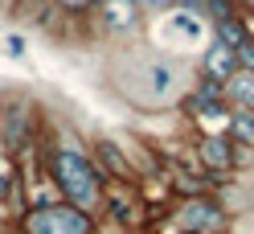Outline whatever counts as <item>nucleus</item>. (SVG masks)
I'll use <instances>...</instances> for the list:
<instances>
[{"mask_svg": "<svg viewBox=\"0 0 254 234\" xmlns=\"http://www.w3.org/2000/svg\"><path fill=\"white\" fill-rule=\"evenodd\" d=\"M234 66H238V58H234V50H226V45H221V41L213 45L209 54H205V70L213 74V82H230V78L238 74Z\"/></svg>", "mask_w": 254, "mask_h": 234, "instance_id": "9", "label": "nucleus"}, {"mask_svg": "<svg viewBox=\"0 0 254 234\" xmlns=\"http://www.w3.org/2000/svg\"><path fill=\"white\" fill-rule=\"evenodd\" d=\"M201 160L221 173V168H230L234 156H230V148H226V140H201Z\"/></svg>", "mask_w": 254, "mask_h": 234, "instance_id": "11", "label": "nucleus"}, {"mask_svg": "<svg viewBox=\"0 0 254 234\" xmlns=\"http://www.w3.org/2000/svg\"><path fill=\"white\" fill-rule=\"evenodd\" d=\"M45 164H50V181L58 185L66 206L82 210V214H94L103 206L107 177L94 168V160L86 156V148L74 136H58L50 144V152H45Z\"/></svg>", "mask_w": 254, "mask_h": 234, "instance_id": "1", "label": "nucleus"}, {"mask_svg": "<svg viewBox=\"0 0 254 234\" xmlns=\"http://www.w3.org/2000/svg\"><path fill=\"white\" fill-rule=\"evenodd\" d=\"M99 4H103V0H58V12H66V17L74 12V17H78V12H90Z\"/></svg>", "mask_w": 254, "mask_h": 234, "instance_id": "14", "label": "nucleus"}, {"mask_svg": "<svg viewBox=\"0 0 254 234\" xmlns=\"http://www.w3.org/2000/svg\"><path fill=\"white\" fill-rule=\"evenodd\" d=\"M234 58L238 62H242V66L254 74V41H246V45H238V50H234Z\"/></svg>", "mask_w": 254, "mask_h": 234, "instance_id": "15", "label": "nucleus"}, {"mask_svg": "<svg viewBox=\"0 0 254 234\" xmlns=\"http://www.w3.org/2000/svg\"><path fill=\"white\" fill-rule=\"evenodd\" d=\"M21 234H90L94 222L90 214L66 206V201H54V206H37L21 214Z\"/></svg>", "mask_w": 254, "mask_h": 234, "instance_id": "3", "label": "nucleus"}, {"mask_svg": "<svg viewBox=\"0 0 254 234\" xmlns=\"http://www.w3.org/2000/svg\"><path fill=\"white\" fill-rule=\"evenodd\" d=\"M0 50H4L12 62H25V54H29V41H25V33L8 29V33H0Z\"/></svg>", "mask_w": 254, "mask_h": 234, "instance_id": "13", "label": "nucleus"}, {"mask_svg": "<svg viewBox=\"0 0 254 234\" xmlns=\"http://www.w3.org/2000/svg\"><path fill=\"white\" fill-rule=\"evenodd\" d=\"M4 95H8V90H0V115H4Z\"/></svg>", "mask_w": 254, "mask_h": 234, "instance_id": "18", "label": "nucleus"}, {"mask_svg": "<svg viewBox=\"0 0 254 234\" xmlns=\"http://www.w3.org/2000/svg\"><path fill=\"white\" fill-rule=\"evenodd\" d=\"M139 17H144V8L135 0H103L99 4V25L107 33H131L139 29Z\"/></svg>", "mask_w": 254, "mask_h": 234, "instance_id": "6", "label": "nucleus"}, {"mask_svg": "<svg viewBox=\"0 0 254 234\" xmlns=\"http://www.w3.org/2000/svg\"><path fill=\"white\" fill-rule=\"evenodd\" d=\"M217 37H221V45H226V50H238V45H246L250 37H246V29L238 25L234 17L230 21H217Z\"/></svg>", "mask_w": 254, "mask_h": 234, "instance_id": "12", "label": "nucleus"}, {"mask_svg": "<svg viewBox=\"0 0 254 234\" xmlns=\"http://www.w3.org/2000/svg\"><path fill=\"white\" fill-rule=\"evenodd\" d=\"M54 12H58V0H17L12 17L21 25H50Z\"/></svg>", "mask_w": 254, "mask_h": 234, "instance_id": "8", "label": "nucleus"}, {"mask_svg": "<svg viewBox=\"0 0 254 234\" xmlns=\"http://www.w3.org/2000/svg\"><path fill=\"white\" fill-rule=\"evenodd\" d=\"M181 234H185V230H181Z\"/></svg>", "mask_w": 254, "mask_h": 234, "instance_id": "19", "label": "nucleus"}, {"mask_svg": "<svg viewBox=\"0 0 254 234\" xmlns=\"http://www.w3.org/2000/svg\"><path fill=\"white\" fill-rule=\"evenodd\" d=\"M226 95L238 103V107H250L254 103V74L246 70V74H234L230 82H226Z\"/></svg>", "mask_w": 254, "mask_h": 234, "instance_id": "10", "label": "nucleus"}, {"mask_svg": "<svg viewBox=\"0 0 254 234\" xmlns=\"http://www.w3.org/2000/svg\"><path fill=\"white\" fill-rule=\"evenodd\" d=\"M131 82H135V70H131ZM181 86V66L164 54H148L144 66H139V90L131 99L139 103H168Z\"/></svg>", "mask_w": 254, "mask_h": 234, "instance_id": "4", "label": "nucleus"}, {"mask_svg": "<svg viewBox=\"0 0 254 234\" xmlns=\"http://www.w3.org/2000/svg\"><path fill=\"white\" fill-rule=\"evenodd\" d=\"M0 8H4V12H12V8H17V0H0Z\"/></svg>", "mask_w": 254, "mask_h": 234, "instance_id": "17", "label": "nucleus"}, {"mask_svg": "<svg viewBox=\"0 0 254 234\" xmlns=\"http://www.w3.org/2000/svg\"><path fill=\"white\" fill-rule=\"evenodd\" d=\"M33 136H37V103L29 95H21V90H8L4 115H0V152L21 156L33 148Z\"/></svg>", "mask_w": 254, "mask_h": 234, "instance_id": "2", "label": "nucleus"}, {"mask_svg": "<svg viewBox=\"0 0 254 234\" xmlns=\"http://www.w3.org/2000/svg\"><path fill=\"white\" fill-rule=\"evenodd\" d=\"M144 12H160V8H168V4H177V0H135Z\"/></svg>", "mask_w": 254, "mask_h": 234, "instance_id": "16", "label": "nucleus"}, {"mask_svg": "<svg viewBox=\"0 0 254 234\" xmlns=\"http://www.w3.org/2000/svg\"><path fill=\"white\" fill-rule=\"evenodd\" d=\"M94 168H99L103 177L131 181V164H127V156L111 144V140H94Z\"/></svg>", "mask_w": 254, "mask_h": 234, "instance_id": "7", "label": "nucleus"}, {"mask_svg": "<svg viewBox=\"0 0 254 234\" xmlns=\"http://www.w3.org/2000/svg\"><path fill=\"white\" fill-rule=\"evenodd\" d=\"M177 226L185 234H217L221 226H226V214H221V206L213 197H185L177 206Z\"/></svg>", "mask_w": 254, "mask_h": 234, "instance_id": "5", "label": "nucleus"}]
</instances>
